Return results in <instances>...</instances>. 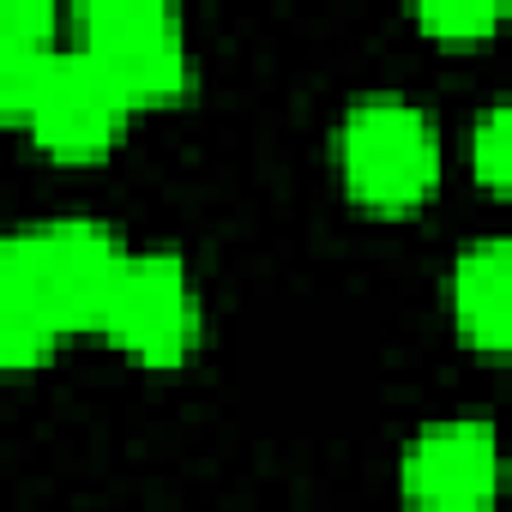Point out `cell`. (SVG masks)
<instances>
[{"instance_id":"cell-6","label":"cell","mask_w":512,"mask_h":512,"mask_svg":"<svg viewBox=\"0 0 512 512\" xmlns=\"http://www.w3.org/2000/svg\"><path fill=\"white\" fill-rule=\"evenodd\" d=\"M121 121H127V109L115 103V91L73 49H55L37 91H31V109H25V127L43 145V157H55V163H103Z\"/></svg>"},{"instance_id":"cell-8","label":"cell","mask_w":512,"mask_h":512,"mask_svg":"<svg viewBox=\"0 0 512 512\" xmlns=\"http://www.w3.org/2000/svg\"><path fill=\"white\" fill-rule=\"evenodd\" d=\"M61 13L49 0H0V127L25 121L31 91L55 55Z\"/></svg>"},{"instance_id":"cell-5","label":"cell","mask_w":512,"mask_h":512,"mask_svg":"<svg viewBox=\"0 0 512 512\" xmlns=\"http://www.w3.org/2000/svg\"><path fill=\"white\" fill-rule=\"evenodd\" d=\"M398 482L410 512H488L500 494V440L482 416L434 422L404 446Z\"/></svg>"},{"instance_id":"cell-4","label":"cell","mask_w":512,"mask_h":512,"mask_svg":"<svg viewBox=\"0 0 512 512\" xmlns=\"http://www.w3.org/2000/svg\"><path fill=\"white\" fill-rule=\"evenodd\" d=\"M97 332L145 368H175L199 344V290L175 253H121Z\"/></svg>"},{"instance_id":"cell-7","label":"cell","mask_w":512,"mask_h":512,"mask_svg":"<svg viewBox=\"0 0 512 512\" xmlns=\"http://www.w3.org/2000/svg\"><path fill=\"white\" fill-rule=\"evenodd\" d=\"M452 326L470 350L500 356L512 344V247L500 235H482L452 266Z\"/></svg>"},{"instance_id":"cell-11","label":"cell","mask_w":512,"mask_h":512,"mask_svg":"<svg viewBox=\"0 0 512 512\" xmlns=\"http://www.w3.org/2000/svg\"><path fill=\"white\" fill-rule=\"evenodd\" d=\"M470 175L488 187V193H506L512 181V115L506 103H488L470 127Z\"/></svg>"},{"instance_id":"cell-1","label":"cell","mask_w":512,"mask_h":512,"mask_svg":"<svg viewBox=\"0 0 512 512\" xmlns=\"http://www.w3.org/2000/svg\"><path fill=\"white\" fill-rule=\"evenodd\" d=\"M338 169L356 205L368 211H416L440 187V127L410 97H356L338 121Z\"/></svg>"},{"instance_id":"cell-9","label":"cell","mask_w":512,"mask_h":512,"mask_svg":"<svg viewBox=\"0 0 512 512\" xmlns=\"http://www.w3.org/2000/svg\"><path fill=\"white\" fill-rule=\"evenodd\" d=\"M67 344V332L49 320V308L7 272V260H0V368H43L55 350Z\"/></svg>"},{"instance_id":"cell-3","label":"cell","mask_w":512,"mask_h":512,"mask_svg":"<svg viewBox=\"0 0 512 512\" xmlns=\"http://www.w3.org/2000/svg\"><path fill=\"white\" fill-rule=\"evenodd\" d=\"M0 260L49 308V320L67 338H79V332H97L103 296H109L115 266H121V247L91 217H49V223H31V229L0 241Z\"/></svg>"},{"instance_id":"cell-10","label":"cell","mask_w":512,"mask_h":512,"mask_svg":"<svg viewBox=\"0 0 512 512\" xmlns=\"http://www.w3.org/2000/svg\"><path fill=\"white\" fill-rule=\"evenodd\" d=\"M500 7L494 0H422L416 7V31H428L434 43H482L500 31Z\"/></svg>"},{"instance_id":"cell-2","label":"cell","mask_w":512,"mask_h":512,"mask_svg":"<svg viewBox=\"0 0 512 512\" xmlns=\"http://www.w3.org/2000/svg\"><path fill=\"white\" fill-rule=\"evenodd\" d=\"M73 55L115 91L127 115L175 103L193 79L187 25L163 0H97V7H85Z\"/></svg>"}]
</instances>
